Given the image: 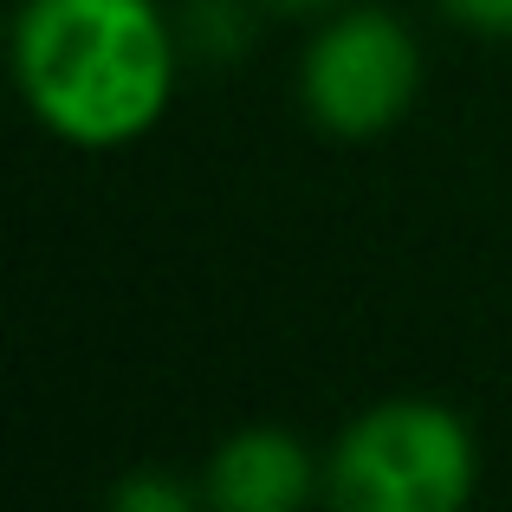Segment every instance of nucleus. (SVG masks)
I'll list each match as a JSON object with an SVG mask.
<instances>
[{"mask_svg": "<svg viewBox=\"0 0 512 512\" xmlns=\"http://www.w3.org/2000/svg\"><path fill=\"white\" fill-rule=\"evenodd\" d=\"M7 72L26 117L85 156L137 150L163 130L188 72L182 7L169 0H20Z\"/></svg>", "mask_w": 512, "mask_h": 512, "instance_id": "nucleus-1", "label": "nucleus"}, {"mask_svg": "<svg viewBox=\"0 0 512 512\" xmlns=\"http://www.w3.org/2000/svg\"><path fill=\"white\" fill-rule=\"evenodd\" d=\"M480 435L441 396H376L325 441V500L344 512H461L480 493Z\"/></svg>", "mask_w": 512, "mask_h": 512, "instance_id": "nucleus-2", "label": "nucleus"}, {"mask_svg": "<svg viewBox=\"0 0 512 512\" xmlns=\"http://www.w3.org/2000/svg\"><path fill=\"white\" fill-rule=\"evenodd\" d=\"M428 85V46L389 0H344L305 20L292 52V98L305 124L338 143L389 137Z\"/></svg>", "mask_w": 512, "mask_h": 512, "instance_id": "nucleus-3", "label": "nucleus"}, {"mask_svg": "<svg viewBox=\"0 0 512 512\" xmlns=\"http://www.w3.org/2000/svg\"><path fill=\"white\" fill-rule=\"evenodd\" d=\"M201 493L214 512H305L325 500V448L279 422H247L201 461Z\"/></svg>", "mask_w": 512, "mask_h": 512, "instance_id": "nucleus-4", "label": "nucleus"}, {"mask_svg": "<svg viewBox=\"0 0 512 512\" xmlns=\"http://www.w3.org/2000/svg\"><path fill=\"white\" fill-rule=\"evenodd\" d=\"M111 506L117 512H195V506H208V493H201V474L188 480V474H156V467H143V474L117 480Z\"/></svg>", "mask_w": 512, "mask_h": 512, "instance_id": "nucleus-5", "label": "nucleus"}, {"mask_svg": "<svg viewBox=\"0 0 512 512\" xmlns=\"http://www.w3.org/2000/svg\"><path fill=\"white\" fill-rule=\"evenodd\" d=\"M435 13L467 39H512V0H435Z\"/></svg>", "mask_w": 512, "mask_h": 512, "instance_id": "nucleus-6", "label": "nucleus"}, {"mask_svg": "<svg viewBox=\"0 0 512 512\" xmlns=\"http://www.w3.org/2000/svg\"><path fill=\"white\" fill-rule=\"evenodd\" d=\"M266 13H286V20H312V13H325V7H344V0H260Z\"/></svg>", "mask_w": 512, "mask_h": 512, "instance_id": "nucleus-7", "label": "nucleus"}]
</instances>
